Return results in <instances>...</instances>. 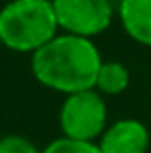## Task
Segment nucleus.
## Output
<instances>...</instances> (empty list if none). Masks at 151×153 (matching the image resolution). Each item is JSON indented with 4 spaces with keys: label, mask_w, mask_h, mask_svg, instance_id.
Returning a JSON list of instances; mask_svg holds the SVG:
<instances>
[{
    "label": "nucleus",
    "mask_w": 151,
    "mask_h": 153,
    "mask_svg": "<svg viewBox=\"0 0 151 153\" xmlns=\"http://www.w3.org/2000/svg\"><path fill=\"white\" fill-rule=\"evenodd\" d=\"M101 62L103 58L93 39L58 33L31 54V73L39 85L71 95L95 87Z\"/></svg>",
    "instance_id": "f257e3e1"
},
{
    "label": "nucleus",
    "mask_w": 151,
    "mask_h": 153,
    "mask_svg": "<svg viewBox=\"0 0 151 153\" xmlns=\"http://www.w3.org/2000/svg\"><path fill=\"white\" fill-rule=\"evenodd\" d=\"M60 33L48 0H10L0 8V44L19 54H35Z\"/></svg>",
    "instance_id": "f03ea898"
},
{
    "label": "nucleus",
    "mask_w": 151,
    "mask_h": 153,
    "mask_svg": "<svg viewBox=\"0 0 151 153\" xmlns=\"http://www.w3.org/2000/svg\"><path fill=\"white\" fill-rule=\"evenodd\" d=\"M58 122L62 137L97 143L103 130L108 128V105L103 95L95 89L66 95L60 105Z\"/></svg>",
    "instance_id": "7ed1b4c3"
},
{
    "label": "nucleus",
    "mask_w": 151,
    "mask_h": 153,
    "mask_svg": "<svg viewBox=\"0 0 151 153\" xmlns=\"http://www.w3.org/2000/svg\"><path fill=\"white\" fill-rule=\"evenodd\" d=\"M60 33L93 39L108 31L116 8L114 0H52Z\"/></svg>",
    "instance_id": "20e7f679"
},
{
    "label": "nucleus",
    "mask_w": 151,
    "mask_h": 153,
    "mask_svg": "<svg viewBox=\"0 0 151 153\" xmlns=\"http://www.w3.org/2000/svg\"><path fill=\"white\" fill-rule=\"evenodd\" d=\"M101 153H147L151 134L139 118H120L103 130L97 141Z\"/></svg>",
    "instance_id": "39448f33"
},
{
    "label": "nucleus",
    "mask_w": 151,
    "mask_h": 153,
    "mask_svg": "<svg viewBox=\"0 0 151 153\" xmlns=\"http://www.w3.org/2000/svg\"><path fill=\"white\" fill-rule=\"evenodd\" d=\"M116 15L132 42L151 48V0H122L116 6Z\"/></svg>",
    "instance_id": "423d86ee"
},
{
    "label": "nucleus",
    "mask_w": 151,
    "mask_h": 153,
    "mask_svg": "<svg viewBox=\"0 0 151 153\" xmlns=\"http://www.w3.org/2000/svg\"><path fill=\"white\" fill-rule=\"evenodd\" d=\"M128 85H130V73H128L126 64L118 62V60H103L93 89L106 97V95L124 93Z\"/></svg>",
    "instance_id": "0eeeda50"
},
{
    "label": "nucleus",
    "mask_w": 151,
    "mask_h": 153,
    "mask_svg": "<svg viewBox=\"0 0 151 153\" xmlns=\"http://www.w3.org/2000/svg\"><path fill=\"white\" fill-rule=\"evenodd\" d=\"M42 153H101L97 143H87V141H75L66 137H58L52 143H48Z\"/></svg>",
    "instance_id": "6e6552de"
},
{
    "label": "nucleus",
    "mask_w": 151,
    "mask_h": 153,
    "mask_svg": "<svg viewBox=\"0 0 151 153\" xmlns=\"http://www.w3.org/2000/svg\"><path fill=\"white\" fill-rule=\"evenodd\" d=\"M0 153H42V149L25 134H4L0 137Z\"/></svg>",
    "instance_id": "1a4fd4ad"
},
{
    "label": "nucleus",
    "mask_w": 151,
    "mask_h": 153,
    "mask_svg": "<svg viewBox=\"0 0 151 153\" xmlns=\"http://www.w3.org/2000/svg\"><path fill=\"white\" fill-rule=\"evenodd\" d=\"M116 2H122V0H116Z\"/></svg>",
    "instance_id": "9d476101"
},
{
    "label": "nucleus",
    "mask_w": 151,
    "mask_h": 153,
    "mask_svg": "<svg viewBox=\"0 0 151 153\" xmlns=\"http://www.w3.org/2000/svg\"><path fill=\"white\" fill-rule=\"evenodd\" d=\"M48 2H52V0H48Z\"/></svg>",
    "instance_id": "9b49d317"
},
{
    "label": "nucleus",
    "mask_w": 151,
    "mask_h": 153,
    "mask_svg": "<svg viewBox=\"0 0 151 153\" xmlns=\"http://www.w3.org/2000/svg\"><path fill=\"white\" fill-rule=\"evenodd\" d=\"M0 46H2V44H0Z\"/></svg>",
    "instance_id": "f8f14e48"
}]
</instances>
